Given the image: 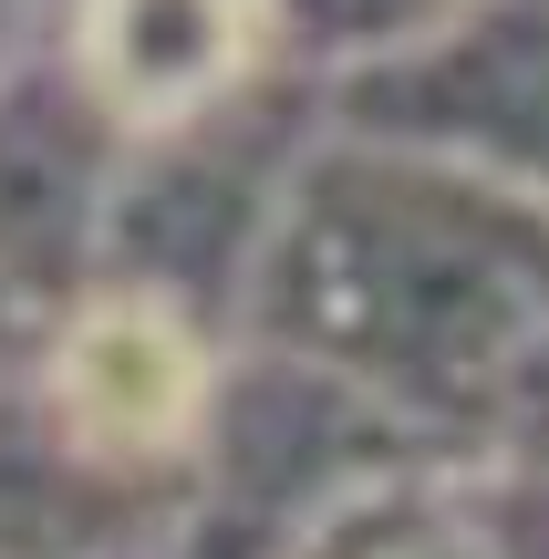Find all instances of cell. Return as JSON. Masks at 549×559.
Returning a JSON list of instances; mask_svg holds the SVG:
<instances>
[{"label":"cell","mask_w":549,"mask_h":559,"mask_svg":"<svg viewBox=\"0 0 549 559\" xmlns=\"http://www.w3.org/2000/svg\"><path fill=\"white\" fill-rule=\"evenodd\" d=\"M290 559H498L488 539V466L467 456H394L353 477L322 519L290 539Z\"/></svg>","instance_id":"cell-8"},{"label":"cell","mask_w":549,"mask_h":559,"mask_svg":"<svg viewBox=\"0 0 549 559\" xmlns=\"http://www.w3.org/2000/svg\"><path fill=\"white\" fill-rule=\"evenodd\" d=\"M52 62L115 115V135H166L260 73H290L270 0H73Z\"/></svg>","instance_id":"cell-7"},{"label":"cell","mask_w":549,"mask_h":559,"mask_svg":"<svg viewBox=\"0 0 549 559\" xmlns=\"http://www.w3.org/2000/svg\"><path fill=\"white\" fill-rule=\"evenodd\" d=\"M32 342H41V311L11 290V280H0V383H11L21 362H32Z\"/></svg>","instance_id":"cell-11"},{"label":"cell","mask_w":549,"mask_h":559,"mask_svg":"<svg viewBox=\"0 0 549 559\" xmlns=\"http://www.w3.org/2000/svg\"><path fill=\"white\" fill-rule=\"evenodd\" d=\"M456 11H467V0H270V32H281L290 73L343 83V73H363V62L415 52V41L446 32Z\"/></svg>","instance_id":"cell-9"},{"label":"cell","mask_w":549,"mask_h":559,"mask_svg":"<svg viewBox=\"0 0 549 559\" xmlns=\"http://www.w3.org/2000/svg\"><path fill=\"white\" fill-rule=\"evenodd\" d=\"M488 539L498 559H549V466H488Z\"/></svg>","instance_id":"cell-10"},{"label":"cell","mask_w":549,"mask_h":559,"mask_svg":"<svg viewBox=\"0 0 549 559\" xmlns=\"http://www.w3.org/2000/svg\"><path fill=\"white\" fill-rule=\"evenodd\" d=\"M332 94L301 83L281 94V73H260L249 94L207 104V115L166 124V135H124L115 156V198H104V280H145V290H177L187 311L239 321L249 260L270 239V207H281L301 145L322 135Z\"/></svg>","instance_id":"cell-2"},{"label":"cell","mask_w":549,"mask_h":559,"mask_svg":"<svg viewBox=\"0 0 549 559\" xmlns=\"http://www.w3.org/2000/svg\"><path fill=\"white\" fill-rule=\"evenodd\" d=\"M394 456H426V436H405L384 404L343 394L311 362L228 342V383H218L207 436L177 477L166 539L145 559H290V539L353 477H373Z\"/></svg>","instance_id":"cell-3"},{"label":"cell","mask_w":549,"mask_h":559,"mask_svg":"<svg viewBox=\"0 0 549 559\" xmlns=\"http://www.w3.org/2000/svg\"><path fill=\"white\" fill-rule=\"evenodd\" d=\"M115 156H124L115 115L62 62L32 52L21 73H0V280L32 311L94 280Z\"/></svg>","instance_id":"cell-6"},{"label":"cell","mask_w":549,"mask_h":559,"mask_svg":"<svg viewBox=\"0 0 549 559\" xmlns=\"http://www.w3.org/2000/svg\"><path fill=\"white\" fill-rule=\"evenodd\" d=\"M228 321L187 311L177 290H145V280H83L41 311L32 342V394L83 456L124 466V477L177 487L187 456L207 436V404L228 383Z\"/></svg>","instance_id":"cell-4"},{"label":"cell","mask_w":549,"mask_h":559,"mask_svg":"<svg viewBox=\"0 0 549 559\" xmlns=\"http://www.w3.org/2000/svg\"><path fill=\"white\" fill-rule=\"evenodd\" d=\"M343 124L415 135L549 198V0H467L415 52L322 83Z\"/></svg>","instance_id":"cell-5"},{"label":"cell","mask_w":549,"mask_h":559,"mask_svg":"<svg viewBox=\"0 0 549 559\" xmlns=\"http://www.w3.org/2000/svg\"><path fill=\"white\" fill-rule=\"evenodd\" d=\"M32 62V0H0V73Z\"/></svg>","instance_id":"cell-12"},{"label":"cell","mask_w":549,"mask_h":559,"mask_svg":"<svg viewBox=\"0 0 549 559\" xmlns=\"http://www.w3.org/2000/svg\"><path fill=\"white\" fill-rule=\"evenodd\" d=\"M239 342L332 373L467 466H549V198L322 115L239 290Z\"/></svg>","instance_id":"cell-1"}]
</instances>
